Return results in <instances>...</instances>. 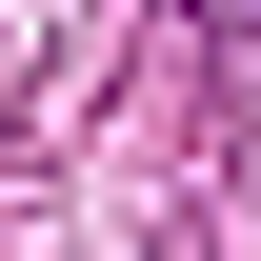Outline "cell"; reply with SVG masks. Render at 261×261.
<instances>
[{
    "label": "cell",
    "instance_id": "1",
    "mask_svg": "<svg viewBox=\"0 0 261 261\" xmlns=\"http://www.w3.org/2000/svg\"><path fill=\"white\" fill-rule=\"evenodd\" d=\"M201 20H261V0H201Z\"/></svg>",
    "mask_w": 261,
    "mask_h": 261
}]
</instances>
